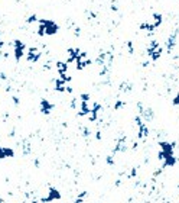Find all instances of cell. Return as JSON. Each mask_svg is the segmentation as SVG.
<instances>
[{"instance_id": "6da1fadb", "label": "cell", "mask_w": 179, "mask_h": 203, "mask_svg": "<svg viewBox=\"0 0 179 203\" xmlns=\"http://www.w3.org/2000/svg\"><path fill=\"white\" fill-rule=\"evenodd\" d=\"M61 199V193L58 192L56 189H49V192H48V196L46 197H44L41 202H55V200H59Z\"/></svg>"}, {"instance_id": "7a4b0ae2", "label": "cell", "mask_w": 179, "mask_h": 203, "mask_svg": "<svg viewBox=\"0 0 179 203\" xmlns=\"http://www.w3.org/2000/svg\"><path fill=\"white\" fill-rule=\"evenodd\" d=\"M176 36H178V29H176L175 32H172L170 36L168 38V41L165 42V46H166V51H168V52H172V49L176 45Z\"/></svg>"}, {"instance_id": "3957f363", "label": "cell", "mask_w": 179, "mask_h": 203, "mask_svg": "<svg viewBox=\"0 0 179 203\" xmlns=\"http://www.w3.org/2000/svg\"><path fill=\"white\" fill-rule=\"evenodd\" d=\"M52 103L49 100H46V99H42L41 100V110H42V113H45V115H48V113H51V110H52Z\"/></svg>"}, {"instance_id": "277c9868", "label": "cell", "mask_w": 179, "mask_h": 203, "mask_svg": "<svg viewBox=\"0 0 179 203\" xmlns=\"http://www.w3.org/2000/svg\"><path fill=\"white\" fill-rule=\"evenodd\" d=\"M173 104H175V106H179V93L175 96V99H173Z\"/></svg>"}]
</instances>
